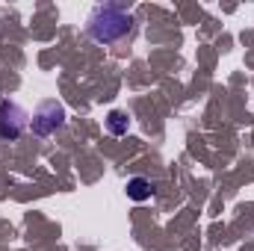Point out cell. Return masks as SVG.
<instances>
[{
  "mask_svg": "<svg viewBox=\"0 0 254 251\" xmlns=\"http://www.w3.org/2000/svg\"><path fill=\"white\" fill-rule=\"evenodd\" d=\"M133 30V15L116 3H101L86 18V36L98 45H116Z\"/></svg>",
  "mask_w": 254,
  "mask_h": 251,
  "instance_id": "6da1fadb",
  "label": "cell"
},
{
  "mask_svg": "<svg viewBox=\"0 0 254 251\" xmlns=\"http://www.w3.org/2000/svg\"><path fill=\"white\" fill-rule=\"evenodd\" d=\"M151 195H154L151 181H145V178H130V181H127V198H133V201H148Z\"/></svg>",
  "mask_w": 254,
  "mask_h": 251,
  "instance_id": "277c9868",
  "label": "cell"
},
{
  "mask_svg": "<svg viewBox=\"0 0 254 251\" xmlns=\"http://www.w3.org/2000/svg\"><path fill=\"white\" fill-rule=\"evenodd\" d=\"M65 125V107L60 101H42L30 119V127H33V136L45 139L51 133H57L60 127Z\"/></svg>",
  "mask_w": 254,
  "mask_h": 251,
  "instance_id": "7a4b0ae2",
  "label": "cell"
},
{
  "mask_svg": "<svg viewBox=\"0 0 254 251\" xmlns=\"http://www.w3.org/2000/svg\"><path fill=\"white\" fill-rule=\"evenodd\" d=\"M30 125V116L15 101H0V139H18Z\"/></svg>",
  "mask_w": 254,
  "mask_h": 251,
  "instance_id": "3957f363",
  "label": "cell"
},
{
  "mask_svg": "<svg viewBox=\"0 0 254 251\" xmlns=\"http://www.w3.org/2000/svg\"><path fill=\"white\" fill-rule=\"evenodd\" d=\"M127 125H130V119H127L122 110H113V113L107 116V130H110L113 136H125V133H127Z\"/></svg>",
  "mask_w": 254,
  "mask_h": 251,
  "instance_id": "5b68a950",
  "label": "cell"
}]
</instances>
